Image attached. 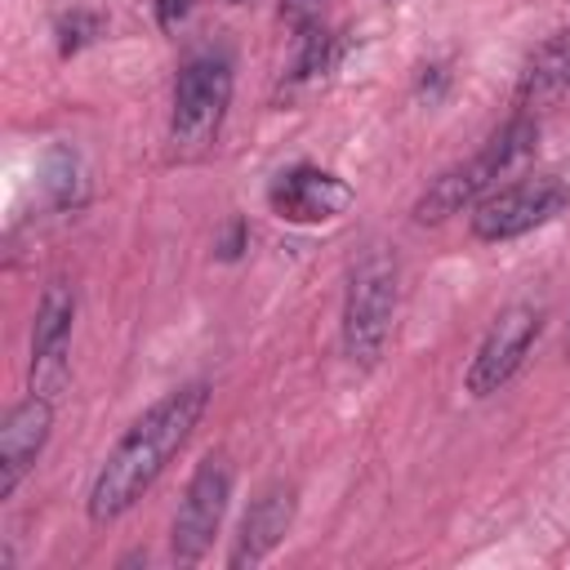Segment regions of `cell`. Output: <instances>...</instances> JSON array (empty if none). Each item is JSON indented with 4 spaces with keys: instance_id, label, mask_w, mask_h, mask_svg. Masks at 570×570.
Wrapping results in <instances>:
<instances>
[{
    "instance_id": "obj_1",
    "label": "cell",
    "mask_w": 570,
    "mask_h": 570,
    "mask_svg": "<svg viewBox=\"0 0 570 570\" xmlns=\"http://www.w3.org/2000/svg\"><path fill=\"white\" fill-rule=\"evenodd\" d=\"M205 405H209V383H183V387L165 392L142 419L129 423V432L116 441V450L107 454V463L98 468V476L89 485V521L94 525L125 517L156 485L165 463L187 445Z\"/></svg>"
},
{
    "instance_id": "obj_2",
    "label": "cell",
    "mask_w": 570,
    "mask_h": 570,
    "mask_svg": "<svg viewBox=\"0 0 570 570\" xmlns=\"http://www.w3.org/2000/svg\"><path fill=\"white\" fill-rule=\"evenodd\" d=\"M539 147V125L530 116H512L472 160L445 169L419 200H414V218L419 223H445L450 214L481 205L490 191H499V183L508 174H517Z\"/></svg>"
},
{
    "instance_id": "obj_3",
    "label": "cell",
    "mask_w": 570,
    "mask_h": 570,
    "mask_svg": "<svg viewBox=\"0 0 570 570\" xmlns=\"http://www.w3.org/2000/svg\"><path fill=\"white\" fill-rule=\"evenodd\" d=\"M232 102V62L227 53H196L183 62L174 85V111H169V147L178 160H196L214 147L223 116Z\"/></svg>"
},
{
    "instance_id": "obj_4",
    "label": "cell",
    "mask_w": 570,
    "mask_h": 570,
    "mask_svg": "<svg viewBox=\"0 0 570 570\" xmlns=\"http://www.w3.org/2000/svg\"><path fill=\"white\" fill-rule=\"evenodd\" d=\"M396 316V258L387 249H370L347 281L343 298V356L352 365H379Z\"/></svg>"
},
{
    "instance_id": "obj_5",
    "label": "cell",
    "mask_w": 570,
    "mask_h": 570,
    "mask_svg": "<svg viewBox=\"0 0 570 570\" xmlns=\"http://www.w3.org/2000/svg\"><path fill=\"white\" fill-rule=\"evenodd\" d=\"M566 209H570V187L557 174L517 178V183L490 191L472 209V236L476 240H512V236H525V232L552 223Z\"/></svg>"
},
{
    "instance_id": "obj_6",
    "label": "cell",
    "mask_w": 570,
    "mask_h": 570,
    "mask_svg": "<svg viewBox=\"0 0 570 570\" xmlns=\"http://www.w3.org/2000/svg\"><path fill=\"white\" fill-rule=\"evenodd\" d=\"M227 499H232V463L223 454H209L191 472V481L183 490V503L174 512L169 552H174L178 566H196L209 552V543L218 534V521L227 512Z\"/></svg>"
},
{
    "instance_id": "obj_7",
    "label": "cell",
    "mask_w": 570,
    "mask_h": 570,
    "mask_svg": "<svg viewBox=\"0 0 570 570\" xmlns=\"http://www.w3.org/2000/svg\"><path fill=\"white\" fill-rule=\"evenodd\" d=\"M539 325H543V312H539L534 303H512V307H503V312L494 316V325L485 330V338H481V347H476V356H472V365H468V374H463V387H468L472 396L499 392V387L521 370V361L530 356V347H534V338H539Z\"/></svg>"
},
{
    "instance_id": "obj_8",
    "label": "cell",
    "mask_w": 570,
    "mask_h": 570,
    "mask_svg": "<svg viewBox=\"0 0 570 570\" xmlns=\"http://www.w3.org/2000/svg\"><path fill=\"white\" fill-rule=\"evenodd\" d=\"M71 321H76V289L67 281L45 285L36 325H31V392L58 396L67 383V343H71Z\"/></svg>"
},
{
    "instance_id": "obj_9",
    "label": "cell",
    "mask_w": 570,
    "mask_h": 570,
    "mask_svg": "<svg viewBox=\"0 0 570 570\" xmlns=\"http://www.w3.org/2000/svg\"><path fill=\"white\" fill-rule=\"evenodd\" d=\"M267 200L289 223H325V218H338L352 205V187L343 178L325 174V169L298 165V169H285L281 178H272Z\"/></svg>"
},
{
    "instance_id": "obj_10",
    "label": "cell",
    "mask_w": 570,
    "mask_h": 570,
    "mask_svg": "<svg viewBox=\"0 0 570 570\" xmlns=\"http://www.w3.org/2000/svg\"><path fill=\"white\" fill-rule=\"evenodd\" d=\"M49 428H53V405L40 392H31L27 401H18L4 414V428H0V499H9L18 490V481L31 472V463L40 459V450L49 441Z\"/></svg>"
},
{
    "instance_id": "obj_11",
    "label": "cell",
    "mask_w": 570,
    "mask_h": 570,
    "mask_svg": "<svg viewBox=\"0 0 570 570\" xmlns=\"http://www.w3.org/2000/svg\"><path fill=\"white\" fill-rule=\"evenodd\" d=\"M289 521H294V490H289V485H267V490L249 503L227 566H232V570H245V566L267 561V557L276 552V543L285 539Z\"/></svg>"
},
{
    "instance_id": "obj_12",
    "label": "cell",
    "mask_w": 570,
    "mask_h": 570,
    "mask_svg": "<svg viewBox=\"0 0 570 570\" xmlns=\"http://www.w3.org/2000/svg\"><path fill=\"white\" fill-rule=\"evenodd\" d=\"M557 98H570V27L548 36L521 71V107H543Z\"/></svg>"
},
{
    "instance_id": "obj_13",
    "label": "cell",
    "mask_w": 570,
    "mask_h": 570,
    "mask_svg": "<svg viewBox=\"0 0 570 570\" xmlns=\"http://www.w3.org/2000/svg\"><path fill=\"white\" fill-rule=\"evenodd\" d=\"M45 191L53 205H76L85 196V169H80V156L71 147H53L45 156Z\"/></svg>"
},
{
    "instance_id": "obj_14",
    "label": "cell",
    "mask_w": 570,
    "mask_h": 570,
    "mask_svg": "<svg viewBox=\"0 0 570 570\" xmlns=\"http://www.w3.org/2000/svg\"><path fill=\"white\" fill-rule=\"evenodd\" d=\"M330 58H334V40H330V31L316 27V22H307V27H303V45H298V58H294L289 80H294V85L316 80V76L330 67Z\"/></svg>"
},
{
    "instance_id": "obj_15",
    "label": "cell",
    "mask_w": 570,
    "mask_h": 570,
    "mask_svg": "<svg viewBox=\"0 0 570 570\" xmlns=\"http://www.w3.org/2000/svg\"><path fill=\"white\" fill-rule=\"evenodd\" d=\"M98 31H102V18H98L94 9H71V13L58 18V49H62V53H76V49H85Z\"/></svg>"
},
{
    "instance_id": "obj_16",
    "label": "cell",
    "mask_w": 570,
    "mask_h": 570,
    "mask_svg": "<svg viewBox=\"0 0 570 570\" xmlns=\"http://www.w3.org/2000/svg\"><path fill=\"white\" fill-rule=\"evenodd\" d=\"M245 240H249V227H245V218H232L227 223V232H223V240H218V258H240V249H245Z\"/></svg>"
},
{
    "instance_id": "obj_17",
    "label": "cell",
    "mask_w": 570,
    "mask_h": 570,
    "mask_svg": "<svg viewBox=\"0 0 570 570\" xmlns=\"http://www.w3.org/2000/svg\"><path fill=\"white\" fill-rule=\"evenodd\" d=\"M316 9H321V0H281V18L289 22V27H307V22H316Z\"/></svg>"
},
{
    "instance_id": "obj_18",
    "label": "cell",
    "mask_w": 570,
    "mask_h": 570,
    "mask_svg": "<svg viewBox=\"0 0 570 570\" xmlns=\"http://www.w3.org/2000/svg\"><path fill=\"white\" fill-rule=\"evenodd\" d=\"M191 13V0H156V22L165 31H178V22Z\"/></svg>"
},
{
    "instance_id": "obj_19",
    "label": "cell",
    "mask_w": 570,
    "mask_h": 570,
    "mask_svg": "<svg viewBox=\"0 0 570 570\" xmlns=\"http://www.w3.org/2000/svg\"><path fill=\"white\" fill-rule=\"evenodd\" d=\"M441 89H445V67H423V76H419V94H428V98H441Z\"/></svg>"
},
{
    "instance_id": "obj_20",
    "label": "cell",
    "mask_w": 570,
    "mask_h": 570,
    "mask_svg": "<svg viewBox=\"0 0 570 570\" xmlns=\"http://www.w3.org/2000/svg\"><path fill=\"white\" fill-rule=\"evenodd\" d=\"M227 4H245V0H227Z\"/></svg>"
}]
</instances>
